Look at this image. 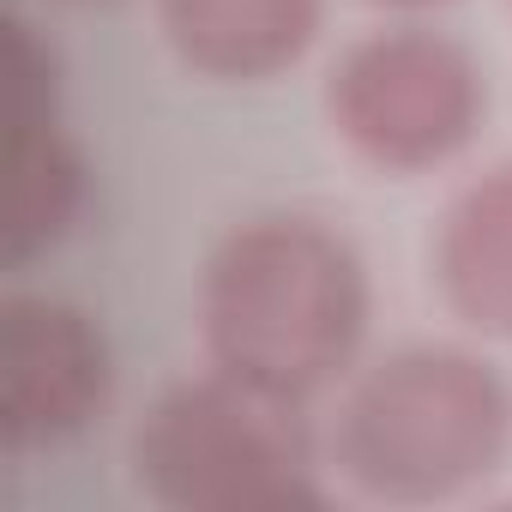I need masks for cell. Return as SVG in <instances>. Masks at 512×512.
Returning <instances> with one entry per match:
<instances>
[{"mask_svg": "<svg viewBox=\"0 0 512 512\" xmlns=\"http://www.w3.org/2000/svg\"><path fill=\"white\" fill-rule=\"evenodd\" d=\"M199 332L211 368L314 398L368 332V272L356 247L314 217H247L205 260Z\"/></svg>", "mask_w": 512, "mask_h": 512, "instance_id": "6da1fadb", "label": "cell"}, {"mask_svg": "<svg viewBox=\"0 0 512 512\" xmlns=\"http://www.w3.org/2000/svg\"><path fill=\"white\" fill-rule=\"evenodd\" d=\"M434 284L470 332L512 338V163H494L446 205L434 229Z\"/></svg>", "mask_w": 512, "mask_h": 512, "instance_id": "ba28073f", "label": "cell"}, {"mask_svg": "<svg viewBox=\"0 0 512 512\" xmlns=\"http://www.w3.org/2000/svg\"><path fill=\"white\" fill-rule=\"evenodd\" d=\"M157 25L187 73L253 85L302 61L320 0H157Z\"/></svg>", "mask_w": 512, "mask_h": 512, "instance_id": "52a82bcc", "label": "cell"}, {"mask_svg": "<svg viewBox=\"0 0 512 512\" xmlns=\"http://www.w3.org/2000/svg\"><path fill=\"white\" fill-rule=\"evenodd\" d=\"M482 67L440 31H374L326 73V121L338 139L386 169L416 175L470 145L482 127Z\"/></svg>", "mask_w": 512, "mask_h": 512, "instance_id": "277c9868", "label": "cell"}, {"mask_svg": "<svg viewBox=\"0 0 512 512\" xmlns=\"http://www.w3.org/2000/svg\"><path fill=\"white\" fill-rule=\"evenodd\" d=\"M103 404L109 338L85 308L25 290L0 302V434L13 458L73 440Z\"/></svg>", "mask_w": 512, "mask_h": 512, "instance_id": "5b68a950", "label": "cell"}, {"mask_svg": "<svg viewBox=\"0 0 512 512\" xmlns=\"http://www.w3.org/2000/svg\"><path fill=\"white\" fill-rule=\"evenodd\" d=\"M7 266L55 247L85 205V157L61 133V73L55 49L31 19H7Z\"/></svg>", "mask_w": 512, "mask_h": 512, "instance_id": "8992f818", "label": "cell"}, {"mask_svg": "<svg viewBox=\"0 0 512 512\" xmlns=\"http://www.w3.org/2000/svg\"><path fill=\"white\" fill-rule=\"evenodd\" d=\"M67 7H103V0H67Z\"/></svg>", "mask_w": 512, "mask_h": 512, "instance_id": "30bf717a", "label": "cell"}, {"mask_svg": "<svg viewBox=\"0 0 512 512\" xmlns=\"http://www.w3.org/2000/svg\"><path fill=\"white\" fill-rule=\"evenodd\" d=\"M133 482L169 512H320V452L302 398L241 374H193L151 398L127 440Z\"/></svg>", "mask_w": 512, "mask_h": 512, "instance_id": "3957f363", "label": "cell"}, {"mask_svg": "<svg viewBox=\"0 0 512 512\" xmlns=\"http://www.w3.org/2000/svg\"><path fill=\"white\" fill-rule=\"evenodd\" d=\"M512 446V386L452 344H410L374 362L338 404L332 464L386 506H428L476 488Z\"/></svg>", "mask_w": 512, "mask_h": 512, "instance_id": "7a4b0ae2", "label": "cell"}, {"mask_svg": "<svg viewBox=\"0 0 512 512\" xmlns=\"http://www.w3.org/2000/svg\"><path fill=\"white\" fill-rule=\"evenodd\" d=\"M386 7H440V0H386Z\"/></svg>", "mask_w": 512, "mask_h": 512, "instance_id": "9c48e42d", "label": "cell"}]
</instances>
